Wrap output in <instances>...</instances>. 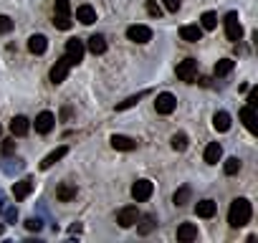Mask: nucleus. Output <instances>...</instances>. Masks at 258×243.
<instances>
[{
  "mask_svg": "<svg viewBox=\"0 0 258 243\" xmlns=\"http://www.w3.org/2000/svg\"><path fill=\"white\" fill-rule=\"evenodd\" d=\"M250 215H253V208H250V200L245 198H235L230 203V210H228V223L233 228H243L250 223Z\"/></svg>",
  "mask_w": 258,
  "mask_h": 243,
  "instance_id": "1",
  "label": "nucleus"
},
{
  "mask_svg": "<svg viewBox=\"0 0 258 243\" xmlns=\"http://www.w3.org/2000/svg\"><path fill=\"white\" fill-rule=\"evenodd\" d=\"M223 26H225L228 41H240V38H243V26H240V21H238V13H228V16L223 18Z\"/></svg>",
  "mask_w": 258,
  "mask_h": 243,
  "instance_id": "2",
  "label": "nucleus"
},
{
  "mask_svg": "<svg viewBox=\"0 0 258 243\" xmlns=\"http://www.w3.org/2000/svg\"><path fill=\"white\" fill-rule=\"evenodd\" d=\"M177 79L180 81H187V84H192L195 81V76H198V61L195 58H185V61H180L177 64Z\"/></svg>",
  "mask_w": 258,
  "mask_h": 243,
  "instance_id": "3",
  "label": "nucleus"
},
{
  "mask_svg": "<svg viewBox=\"0 0 258 243\" xmlns=\"http://www.w3.org/2000/svg\"><path fill=\"white\" fill-rule=\"evenodd\" d=\"M126 38L135 43H150L152 41V28L150 26H129L126 28Z\"/></svg>",
  "mask_w": 258,
  "mask_h": 243,
  "instance_id": "4",
  "label": "nucleus"
},
{
  "mask_svg": "<svg viewBox=\"0 0 258 243\" xmlns=\"http://www.w3.org/2000/svg\"><path fill=\"white\" fill-rule=\"evenodd\" d=\"M84 53H86V46H84V41H79V38H71V41L66 43V58L71 61V66H74V64H79V61H84Z\"/></svg>",
  "mask_w": 258,
  "mask_h": 243,
  "instance_id": "5",
  "label": "nucleus"
},
{
  "mask_svg": "<svg viewBox=\"0 0 258 243\" xmlns=\"http://www.w3.org/2000/svg\"><path fill=\"white\" fill-rule=\"evenodd\" d=\"M175 106H177V99H175L170 91L157 94V99H155V109H157V114H172Z\"/></svg>",
  "mask_w": 258,
  "mask_h": 243,
  "instance_id": "6",
  "label": "nucleus"
},
{
  "mask_svg": "<svg viewBox=\"0 0 258 243\" xmlns=\"http://www.w3.org/2000/svg\"><path fill=\"white\" fill-rule=\"evenodd\" d=\"M152 193H155V185H152L150 180H137V183L132 185V198H135L137 203L150 200V198H152Z\"/></svg>",
  "mask_w": 258,
  "mask_h": 243,
  "instance_id": "7",
  "label": "nucleus"
},
{
  "mask_svg": "<svg viewBox=\"0 0 258 243\" xmlns=\"http://www.w3.org/2000/svg\"><path fill=\"white\" fill-rule=\"evenodd\" d=\"M137 220H140V213H137L135 205H126V208H121L116 213V223L121 228H132V225H137Z\"/></svg>",
  "mask_w": 258,
  "mask_h": 243,
  "instance_id": "8",
  "label": "nucleus"
},
{
  "mask_svg": "<svg viewBox=\"0 0 258 243\" xmlns=\"http://www.w3.org/2000/svg\"><path fill=\"white\" fill-rule=\"evenodd\" d=\"M69 69H71V61L63 56V58H58L53 66H51V81L53 84H61V81H66V76H69Z\"/></svg>",
  "mask_w": 258,
  "mask_h": 243,
  "instance_id": "9",
  "label": "nucleus"
},
{
  "mask_svg": "<svg viewBox=\"0 0 258 243\" xmlns=\"http://www.w3.org/2000/svg\"><path fill=\"white\" fill-rule=\"evenodd\" d=\"M53 125H56V116H53L51 111H41V114L36 116V122H33V127H36L38 135H48V132L53 130Z\"/></svg>",
  "mask_w": 258,
  "mask_h": 243,
  "instance_id": "10",
  "label": "nucleus"
},
{
  "mask_svg": "<svg viewBox=\"0 0 258 243\" xmlns=\"http://www.w3.org/2000/svg\"><path fill=\"white\" fill-rule=\"evenodd\" d=\"M109 142H111V147L119 150V152H132V150H137V140L126 137V135H111Z\"/></svg>",
  "mask_w": 258,
  "mask_h": 243,
  "instance_id": "11",
  "label": "nucleus"
},
{
  "mask_svg": "<svg viewBox=\"0 0 258 243\" xmlns=\"http://www.w3.org/2000/svg\"><path fill=\"white\" fill-rule=\"evenodd\" d=\"M28 130H31L28 116L18 114V116H13V119H11V132H13V137H26V135H28Z\"/></svg>",
  "mask_w": 258,
  "mask_h": 243,
  "instance_id": "12",
  "label": "nucleus"
},
{
  "mask_svg": "<svg viewBox=\"0 0 258 243\" xmlns=\"http://www.w3.org/2000/svg\"><path fill=\"white\" fill-rule=\"evenodd\" d=\"M66 155H69V147H66V145L56 147V150H53L51 155H46V157L41 160V170H48V167H53V165H56L58 160H63Z\"/></svg>",
  "mask_w": 258,
  "mask_h": 243,
  "instance_id": "13",
  "label": "nucleus"
},
{
  "mask_svg": "<svg viewBox=\"0 0 258 243\" xmlns=\"http://www.w3.org/2000/svg\"><path fill=\"white\" fill-rule=\"evenodd\" d=\"M31 190H33V177H23V180H18L13 185V198L16 200H26L31 195Z\"/></svg>",
  "mask_w": 258,
  "mask_h": 243,
  "instance_id": "14",
  "label": "nucleus"
},
{
  "mask_svg": "<svg viewBox=\"0 0 258 243\" xmlns=\"http://www.w3.org/2000/svg\"><path fill=\"white\" fill-rule=\"evenodd\" d=\"M46 48H48V38H46L43 33H36V36L28 38V51H31V53L41 56V53H46Z\"/></svg>",
  "mask_w": 258,
  "mask_h": 243,
  "instance_id": "15",
  "label": "nucleus"
},
{
  "mask_svg": "<svg viewBox=\"0 0 258 243\" xmlns=\"http://www.w3.org/2000/svg\"><path fill=\"white\" fill-rule=\"evenodd\" d=\"M76 21H79L81 26H91V23L96 21V11H94L91 6H79V8H76Z\"/></svg>",
  "mask_w": 258,
  "mask_h": 243,
  "instance_id": "16",
  "label": "nucleus"
},
{
  "mask_svg": "<svg viewBox=\"0 0 258 243\" xmlns=\"http://www.w3.org/2000/svg\"><path fill=\"white\" fill-rule=\"evenodd\" d=\"M180 38L187 41V43H198L203 38V28L200 26H182L180 28Z\"/></svg>",
  "mask_w": 258,
  "mask_h": 243,
  "instance_id": "17",
  "label": "nucleus"
},
{
  "mask_svg": "<svg viewBox=\"0 0 258 243\" xmlns=\"http://www.w3.org/2000/svg\"><path fill=\"white\" fill-rule=\"evenodd\" d=\"M76 193H79V190H76V185H74V183H63V185H58V188H56V198H58L61 203L74 200V198H76Z\"/></svg>",
  "mask_w": 258,
  "mask_h": 243,
  "instance_id": "18",
  "label": "nucleus"
},
{
  "mask_svg": "<svg viewBox=\"0 0 258 243\" xmlns=\"http://www.w3.org/2000/svg\"><path fill=\"white\" fill-rule=\"evenodd\" d=\"M195 238H198V225H192V223H182V225L177 228V240L190 243V240H195Z\"/></svg>",
  "mask_w": 258,
  "mask_h": 243,
  "instance_id": "19",
  "label": "nucleus"
},
{
  "mask_svg": "<svg viewBox=\"0 0 258 243\" xmlns=\"http://www.w3.org/2000/svg\"><path fill=\"white\" fill-rule=\"evenodd\" d=\"M150 94V89H145V91H140V94H132V96H126L124 101H119L116 104V111H124V109H132V106H137L145 96Z\"/></svg>",
  "mask_w": 258,
  "mask_h": 243,
  "instance_id": "20",
  "label": "nucleus"
},
{
  "mask_svg": "<svg viewBox=\"0 0 258 243\" xmlns=\"http://www.w3.org/2000/svg\"><path fill=\"white\" fill-rule=\"evenodd\" d=\"M220 157H223V147H220L218 142H210V145L205 147V162H208V165H218Z\"/></svg>",
  "mask_w": 258,
  "mask_h": 243,
  "instance_id": "21",
  "label": "nucleus"
},
{
  "mask_svg": "<svg viewBox=\"0 0 258 243\" xmlns=\"http://www.w3.org/2000/svg\"><path fill=\"white\" fill-rule=\"evenodd\" d=\"M240 119H243V125H245V130L248 132H255V109L253 106H243L240 109Z\"/></svg>",
  "mask_w": 258,
  "mask_h": 243,
  "instance_id": "22",
  "label": "nucleus"
},
{
  "mask_svg": "<svg viewBox=\"0 0 258 243\" xmlns=\"http://www.w3.org/2000/svg\"><path fill=\"white\" fill-rule=\"evenodd\" d=\"M89 51H91L94 56H101V53L106 51V38H104V36H99V33L89 36Z\"/></svg>",
  "mask_w": 258,
  "mask_h": 243,
  "instance_id": "23",
  "label": "nucleus"
},
{
  "mask_svg": "<svg viewBox=\"0 0 258 243\" xmlns=\"http://www.w3.org/2000/svg\"><path fill=\"white\" fill-rule=\"evenodd\" d=\"M215 210H218V205H215L213 200H200V203L195 205L198 218H213V215H215Z\"/></svg>",
  "mask_w": 258,
  "mask_h": 243,
  "instance_id": "24",
  "label": "nucleus"
},
{
  "mask_svg": "<svg viewBox=\"0 0 258 243\" xmlns=\"http://www.w3.org/2000/svg\"><path fill=\"white\" fill-rule=\"evenodd\" d=\"M213 127H215L218 132H228V130H230V114H228V111H215Z\"/></svg>",
  "mask_w": 258,
  "mask_h": 243,
  "instance_id": "25",
  "label": "nucleus"
},
{
  "mask_svg": "<svg viewBox=\"0 0 258 243\" xmlns=\"http://www.w3.org/2000/svg\"><path fill=\"white\" fill-rule=\"evenodd\" d=\"M187 142H190V140H187L185 132H175V135L170 137V145H172L175 152H185V150H187Z\"/></svg>",
  "mask_w": 258,
  "mask_h": 243,
  "instance_id": "26",
  "label": "nucleus"
},
{
  "mask_svg": "<svg viewBox=\"0 0 258 243\" xmlns=\"http://www.w3.org/2000/svg\"><path fill=\"white\" fill-rule=\"evenodd\" d=\"M190 198H192V190H190L187 185H182V188L172 195V203H175L177 208H182V205H187V203H190Z\"/></svg>",
  "mask_w": 258,
  "mask_h": 243,
  "instance_id": "27",
  "label": "nucleus"
},
{
  "mask_svg": "<svg viewBox=\"0 0 258 243\" xmlns=\"http://www.w3.org/2000/svg\"><path fill=\"white\" fill-rule=\"evenodd\" d=\"M233 66H235V61H233V58H220V61L215 64V69H213V71H215V76H228V74L233 71Z\"/></svg>",
  "mask_w": 258,
  "mask_h": 243,
  "instance_id": "28",
  "label": "nucleus"
},
{
  "mask_svg": "<svg viewBox=\"0 0 258 243\" xmlns=\"http://www.w3.org/2000/svg\"><path fill=\"white\" fill-rule=\"evenodd\" d=\"M215 26H218V16H215L213 11L203 13V18H200V28H203V31H213Z\"/></svg>",
  "mask_w": 258,
  "mask_h": 243,
  "instance_id": "29",
  "label": "nucleus"
},
{
  "mask_svg": "<svg viewBox=\"0 0 258 243\" xmlns=\"http://www.w3.org/2000/svg\"><path fill=\"white\" fill-rule=\"evenodd\" d=\"M155 228H157V223H155V218H152V215H145V218H142V223L137 225L140 235H150Z\"/></svg>",
  "mask_w": 258,
  "mask_h": 243,
  "instance_id": "30",
  "label": "nucleus"
},
{
  "mask_svg": "<svg viewBox=\"0 0 258 243\" xmlns=\"http://www.w3.org/2000/svg\"><path fill=\"white\" fill-rule=\"evenodd\" d=\"M240 167H243V165H240V160H238V157H228V160H225V165H223L225 175H238V172H240Z\"/></svg>",
  "mask_w": 258,
  "mask_h": 243,
  "instance_id": "31",
  "label": "nucleus"
},
{
  "mask_svg": "<svg viewBox=\"0 0 258 243\" xmlns=\"http://www.w3.org/2000/svg\"><path fill=\"white\" fill-rule=\"evenodd\" d=\"M53 26L61 28V31H69L71 28V16H53Z\"/></svg>",
  "mask_w": 258,
  "mask_h": 243,
  "instance_id": "32",
  "label": "nucleus"
},
{
  "mask_svg": "<svg viewBox=\"0 0 258 243\" xmlns=\"http://www.w3.org/2000/svg\"><path fill=\"white\" fill-rule=\"evenodd\" d=\"M56 16H71V3L69 0H56Z\"/></svg>",
  "mask_w": 258,
  "mask_h": 243,
  "instance_id": "33",
  "label": "nucleus"
},
{
  "mask_svg": "<svg viewBox=\"0 0 258 243\" xmlns=\"http://www.w3.org/2000/svg\"><path fill=\"white\" fill-rule=\"evenodd\" d=\"M13 31V21L8 18V16H0V36H6V33H11Z\"/></svg>",
  "mask_w": 258,
  "mask_h": 243,
  "instance_id": "34",
  "label": "nucleus"
},
{
  "mask_svg": "<svg viewBox=\"0 0 258 243\" xmlns=\"http://www.w3.org/2000/svg\"><path fill=\"white\" fill-rule=\"evenodd\" d=\"M147 13H150L152 18H160V16H162V8L155 3V0H147Z\"/></svg>",
  "mask_w": 258,
  "mask_h": 243,
  "instance_id": "35",
  "label": "nucleus"
},
{
  "mask_svg": "<svg viewBox=\"0 0 258 243\" xmlns=\"http://www.w3.org/2000/svg\"><path fill=\"white\" fill-rule=\"evenodd\" d=\"M3 170H6L8 175H13V172H18V170H23V162H21V160H13L11 165H3Z\"/></svg>",
  "mask_w": 258,
  "mask_h": 243,
  "instance_id": "36",
  "label": "nucleus"
},
{
  "mask_svg": "<svg viewBox=\"0 0 258 243\" xmlns=\"http://www.w3.org/2000/svg\"><path fill=\"white\" fill-rule=\"evenodd\" d=\"M26 228H28V230H36V233H38V230L43 228V223H41V218H28V220H26Z\"/></svg>",
  "mask_w": 258,
  "mask_h": 243,
  "instance_id": "37",
  "label": "nucleus"
},
{
  "mask_svg": "<svg viewBox=\"0 0 258 243\" xmlns=\"http://www.w3.org/2000/svg\"><path fill=\"white\" fill-rule=\"evenodd\" d=\"M162 3H165V8H167L170 13H177L180 6H182V0H162Z\"/></svg>",
  "mask_w": 258,
  "mask_h": 243,
  "instance_id": "38",
  "label": "nucleus"
},
{
  "mask_svg": "<svg viewBox=\"0 0 258 243\" xmlns=\"http://www.w3.org/2000/svg\"><path fill=\"white\" fill-rule=\"evenodd\" d=\"M16 152V140H6L3 142V155H13Z\"/></svg>",
  "mask_w": 258,
  "mask_h": 243,
  "instance_id": "39",
  "label": "nucleus"
},
{
  "mask_svg": "<svg viewBox=\"0 0 258 243\" xmlns=\"http://www.w3.org/2000/svg\"><path fill=\"white\" fill-rule=\"evenodd\" d=\"M16 218H18V210H16L13 205H8V208H6V220H8V223H13Z\"/></svg>",
  "mask_w": 258,
  "mask_h": 243,
  "instance_id": "40",
  "label": "nucleus"
},
{
  "mask_svg": "<svg viewBox=\"0 0 258 243\" xmlns=\"http://www.w3.org/2000/svg\"><path fill=\"white\" fill-rule=\"evenodd\" d=\"M3 230H6V225H3V223H0V233H3Z\"/></svg>",
  "mask_w": 258,
  "mask_h": 243,
  "instance_id": "41",
  "label": "nucleus"
},
{
  "mask_svg": "<svg viewBox=\"0 0 258 243\" xmlns=\"http://www.w3.org/2000/svg\"><path fill=\"white\" fill-rule=\"evenodd\" d=\"M0 135H3V127H0Z\"/></svg>",
  "mask_w": 258,
  "mask_h": 243,
  "instance_id": "42",
  "label": "nucleus"
}]
</instances>
